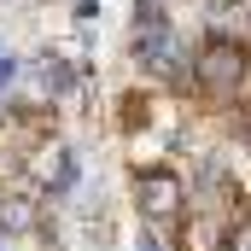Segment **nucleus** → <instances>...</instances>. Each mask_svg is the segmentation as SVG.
<instances>
[{
    "label": "nucleus",
    "instance_id": "nucleus-1",
    "mask_svg": "<svg viewBox=\"0 0 251 251\" xmlns=\"http://www.w3.org/2000/svg\"><path fill=\"white\" fill-rule=\"evenodd\" d=\"M134 59L146 64V70H158V76H176L181 64H176V29L158 18V24H140V35H134Z\"/></svg>",
    "mask_w": 251,
    "mask_h": 251
},
{
    "label": "nucleus",
    "instance_id": "nucleus-2",
    "mask_svg": "<svg viewBox=\"0 0 251 251\" xmlns=\"http://www.w3.org/2000/svg\"><path fill=\"white\" fill-rule=\"evenodd\" d=\"M140 210H146V222H176V216H181V187H176V176H164V170L140 176Z\"/></svg>",
    "mask_w": 251,
    "mask_h": 251
},
{
    "label": "nucleus",
    "instance_id": "nucleus-3",
    "mask_svg": "<svg viewBox=\"0 0 251 251\" xmlns=\"http://www.w3.org/2000/svg\"><path fill=\"white\" fill-rule=\"evenodd\" d=\"M240 70H246V53H240V47H210V53H199V82H204L210 94H234V88H240Z\"/></svg>",
    "mask_w": 251,
    "mask_h": 251
},
{
    "label": "nucleus",
    "instance_id": "nucleus-4",
    "mask_svg": "<svg viewBox=\"0 0 251 251\" xmlns=\"http://www.w3.org/2000/svg\"><path fill=\"white\" fill-rule=\"evenodd\" d=\"M234 251H251V228H246V234H240V240H234Z\"/></svg>",
    "mask_w": 251,
    "mask_h": 251
},
{
    "label": "nucleus",
    "instance_id": "nucleus-5",
    "mask_svg": "<svg viewBox=\"0 0 251 251\" xmlns=\"http://www.w3.org/2000/svg\"><path fill=\"white\" fill-rule=\"evenodd\" d=\"M6 76H12V59H0V82H6Z\"/></svg>",
    "mask_w": 251,
    "mask_h": 251
},
{
    "label": "nucleus",
    "instance_id": "nucleus-6",
    "mask_svg": "<svg viewBox=\"0 0 251 251\" xmlns=\"http://www.w3.org/2000/svg\"><path fill=\"white\" fill-rule=\"evenodd\" d=\"M140 251H164V246H158V240H140Z\"/></svg>",
    "mask_w": 251,
    "mask_h": 251
}]
</instances>
